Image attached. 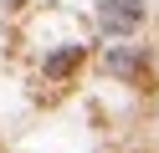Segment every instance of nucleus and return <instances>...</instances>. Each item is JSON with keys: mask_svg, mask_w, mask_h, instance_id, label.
I'll use <instances>...</instances> for the list:
<instances>
[{"mask_svg": "<svg viewBox=\"0 0 159 153\" xmlns=\"http://www.w3.org/2000/svg\"><path fill=\"white\" fill-rule=\"evenodd\" d=\"M21 5H26V0H5V10H21Z\"/></svg>", "mask_w": 159, "mask_h": 153, "instance_id": "20e7f679", "label": "nucleus"}, {"mask_svg": "<svg viewBox=\"0 0 159 153\" xmlns=\"http://www.w3.org/2000/svg\"><path fill=\"white\" fill-rule=\"evenodd\" d=\"M108 71H118L128 82H144V51H108Z\"/></svg>", "mask_w": 159, "mask_h": 153, "instance_id": "7ed1b4c3", "label": "nucleus"}, {"mask_svg": "<svg viewBox=\"0 0 159 153\" xmlns=\"http://www.w3.org/2000/svg\"><path fill=\"white\" fill-rule=\"evenodd\" d=\"M98 26L108 36H134L144 26V0H103L98 5Z\"/></svg>", "mask_w": 159, "mask_h": 153, "instance_id": "f257e3e1", "label": "nucleus"}, {"mask_svg": "<svg viewBox=\"0 0 159 153\" xmlns=\"http://www.w3.org/2000/svg\"><path fill=\"white\" fill-rule=\"evenodd\" d=\"M82 61H87V46H62V51H52V56H46V82H62V77H72Z\"/></svg>", "mask_w": 159, "mask_h": 153, "instance_id": "f03ea898", "label": "nucleus"}]
</instances>
